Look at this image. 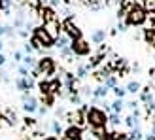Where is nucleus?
I'll return each mask as SVG.
<instances>
[{"label": "nucleus", "mask_w": 155, "mask_h": 140, "mask_svg": "<svg viewBox=\"0 0 155 140\" xmlns=\"http://www.w3.org/2000/svg\"><path fill=\"white\" fill-rule=\"evenodd\" d=\"M85 121H87V125L95 131H100V129H106L108 125V115L102 108L98 106H91L87 108V112H85Z\"/></svg>", "instance_id": "f257e3e1"}, {"label": "nucleus", "mask_w": 155, "mask_h": 140, "mask_svg": "<svg viewBox=\"0 0 155 140\" xmlns=\"http://www.w3.org/2000/svg\"><path fill=\"white\" fill-rule=\"evenodd\" d=\"M146 19H148V12L140 4H130L125 10V21L129 27H140L146 23Z\"/></svg>", "instance_id": "f03ea898"}, {"label": "nucleus", "mask_w": 155, "mask_h": 140, "mask_svg": "<svg viewBox=\"0 0 155 140\" xmlns=\"http://www.w3.org/2000/svg\"><path fill=\"white\" fill-rule=\"evenodd\" d=\"M55 61H53V57H42V59H38L36 61V70H38V74L44 76V78H51L53 74H55Z\"/></svg>", "instance_id": "7ed1b4c3"}, {"label": "nucleus", "mask_w": 155, "mask_h": 140, "mask_svg": "<svg viewBox=\"0 0 155 140\" xmlns=\"http://www.w3.org/2000/svg\"><path fill=\"white\" fill-rule=\"evenodd\" d=\"M70 51L76 57H87L91 53V44L85 38H78V40L70 42Z\"/></svg>", "instance_id": "20e7f679"}, {"label": "nucleus", "mask_w": 155, "mask_h": 140, "mask_svg": "<svg viewBox=\"0 0 155 140\" xmlns=\"http://www.w3.org/2000/svg\"><path fill=\"white\" fill-rule=\"evenodd\" d=\"M32 38H36V40L40 42L42 48H51V45H55V40H53V38H51L48 32H45V28H44V27H36Z\"/></svg>", "instance_id": "39448f33"}, {"label": "nucleus", "mask_w": 155, "mask_h": 140, "mask_svg": "<svg viewBox=\"0 0 155 140\" xmlns=\"http://www.w3.org/2000/svg\"><path fill=\"white\" fill-rule=\"evenodd\" d=\"M42 27L45 28V32H48L53 40H57V38L63 34V32H61V28H63V23H61V21H49V23H44Z\"/></svg>", "instance_id": "423d86ee"}, {"label": "nucleus", "mask_w": 155, "mask_h": 140, "mask_svg": "<svg viewBox=\"0 0 155 140\" xmlns=\"http://www.w3.org/2000/svg\"><path fill=\"white\" fill-rule=\"evenodd\" d=\"M63 28L66 30V36L70 38V40L74 42V40H78V38H81V30L78 28L74 23H72V19H66L64 23H63Z\"/></svg>", "instance_id": "0eeeda50"}, {"label": "nucleus", "mask_w": 155, "mask_h": 140, "mask_svg": "<svg viewBox=\"0 0 155 140\" xmlns=\"http://www.w3.org/2000/svg\"><path fill=\"white\" fill-rule=\"evenodd\" d=\"M64 138L66 140H81L83 138V131L80 125H70L64 131Z\"/></svg>", "instance_id": "6e6552de"}, {"label": "nucleus", "mask_w": 155, "mask_h": 140, "mask_svg": "<svg viewBox=\"0 0 155 140\" xmlns=\"http://www.w3.org/2000/svg\"><path fill=\"white\" fill-rule=\"evenodd\" d=\"M23 110H25L27 114H32V112H36L38 110V100L30 95L27 100H23Z\"/></svg>", "instance_id": "1a4fd4ad"}, {"label": "nucleus", "mask_w": 155, "mask_h": 140, "mask_svg": "<svg viewBox=\"0 0 155 140\" xmlns=\"http://www.w3.org/2000/svg\"><path fill=\"white\" fill-rule=\"evenodd\" d=\"M25 17H27V12H25V8H21V10L15 13L13 28H23V27H25Z\"/></svg>", "instance_id": "9d476101"}, {"label": "nucleus", "mask_w": 155, "mask_h": 140, "mask_svg": "<svg viewBox=\"0 0 155 140\" xmlns=\"http://www.w3.org/2000/svg\"><path fill=\"white\" fill-rule=\"evenodd\" d=\"M70 38H68L66 34H61L57 40H55V45H59V49H66V48H70Z\"/></svg>", "instance_id": "9b49d317"}, {"label": "nucleus", "mask_w": 155, "mask_h": 140, "mask_svg": "<svg viewBox=\"0 0 155 140\" xmlns=\"http://www.w3.org/2000/svg\"><path fill=\"white\" fill-rule=\"evenodd\" d=\"M104 38H106V30L104 28H98V30H95V32L91 34V40L95 42V44H102Z\"/></svg>", "instance_id": "f8f14e48"}, {"label": "nucleus", "mask_w": 155, "mask_h": 140, "mask_svg": "<svg viewBox=\"0 0 155 140\" xmlns=\"http://www.w3.org/2000/svg\"><path fill=\"white\" fill-rule=\"evenodd\" d=\"M15 85H17V89H19L21 93H27V91H28L27 78H17V80H15Z\"/></svg>", "instance_id": "ddd939ff"}, {"label": "nucleus", "mask_w": 155, "mask_h": 140, "mask_svg": "<svg viewBox=\"0 0 155 140\" xmlns=\"http://www.w3.org/2000/svg\"><path fill=\"white\" fill-rule=\"evenodd\" d=\"M106 95H108V87H106V85H100V87L95 89V97H97V98H102V97H106Z\"/></svg>", "instance_id": "4468645a"}, {"label": "nucleus", "mask_w": 155, "mask_h": 140, "mask_svg": "<svg viewBox=\"0 0 155 140\" xmlns=\"http://www.w3.org/2000/svg\"><path fill=\"white\" fill-rule=\"evenodd\" d=\"M49 129H51L55 135H61V133H63V129H61V123H59V121H51V123H49Z\"/></svg>", "instance_id": "2eb2a0df"}, {"label": "nucleus", "mask_w": 155, "mask_h": 140, "mask_svg": "<svg viewBox=\"0 0 155 140\" xmlns=\"http://www.w3.org/2000/svg\"><path fill=\"white\" fill-rule=\"evenodd\" d=\"M127 91L129 93H138V91H140V83H138V82H130L127 85Z\"/></svg>", "instance_id": "dca6fc26"}, {"label": "nucleus", "mask_w": 155, "mask_h": 140, "mask_svg": "<svg viewBox=\"0 0 155 140\" xmlns=\"http://www.w3.org/2000/svg\"><path fill=\"white\" fill-rule=\"evenodd\" d=\"M112 110H114V114H119V112L123 110V100H121V98H117V100L112 104Z\"/></svg>", "instance_id": "f3484780"}, {"label": "nucleus", "mask_w": 155, "mask_h": 140, "mask_svg": "<svg viewBox=\"0 0 155 140\" xmlns=\"http://www.w3.org/2000/svg\"><path fill=\"white\" fill-rule=\"evenodd\" d=\"M23 61H25V66H30V68H36V61L32 55H27V57H23Z\"/></svg>", "instance_id": "a211bd4d"}, {"label": "nucleus", "mask_w": 155, "mask_h": 140, "mask_svg": "<svg viewBox=\"0 0 155 140\" xmlns=\"http://www.w3.org/2000/svg\"><path fill=\"white\" fill-rule=\"evenodd\" d=\"M17 72H19V78H28V76H30L27 66H19V68H17Z\"/></svg>", "instance_id": "6ab92c4d"}, {"label": "nucleus", "mask_w": 155, "mask_h": 140, "mask_svg": "<svg viewBox=\"0 0 155 140\" xmlns=\"http://www.w3.org/2000/svg\"><path fill=\"white\" fill-rule=\"evenodd\" d=\"M4 34H8V36H13V34H15V28H13L12 25H4Z\"/></svg>", "instance_id": "aec40b11"}, {"label": "nucleus", "mask_w": 155, "mask_h": 140, "mask_svg": "<svg viewBox=\"0 0 155 140\" xmlns=\"http://www.w3.org/2000/svg\"><path fill=\"white\" fill-rule=\"evenodd\" d=\"M108 121H112L114 125H119V123H121V119H119V115H117V114H112L110 118H108Z\"/></svg>", "instance_id": "412c9836"}, {"label": "nucleus", "mask_w": 155, "mask_h": 140, "mask_svg": "<svg viewBox=\"0 0 155 140\" xmlns=\"http://www.w3.org/2000/svg\"><path fill=\"white\" fill-rule=\"evenodd\" d=\"M87 66H80V68H78V78H85V76H87Z\"/></svg>", "instance_id": "4be33fe9"}, {"label": "nucleus", "mask_w": 155, "mask_h": 140, "mask_svg": "<svg viewBox=\"0 0 155 140\" xmlns=\"http://www.w3.org/2000/svg\"><path fill=\"white\" fill-rule=\"evenodd\" d=\"M114 93H115V97H117V98H121L123 95H125V89H121V87H115V89H114Z\"/></svg>", "instance_id": "5701e85b"}, {"label": "nucleus", "mask_w": 155, "mask_h": 140, "mask_svg": "<svg viewBox=\"0 0 155 140\" xmlns=\"http://www.w3.org/2000/svg\"><path fill=\"white\" fill-rule=\"evenodd\" d=\"M70 102L72 104H80V95H70Z\"/></svg>", "instance_id": "b1692460"}, {"label": "nucleus", "mask_w": 155, "mask_h": 140, "mask_svg": "<svg viewBox=\"0 0 155 140\" xmlns=\"http://www.w3.org/2000/svg\"><path fill=\"white\" fill-rule=\"evenodd\" d=\"M13 57H15V61H23V53L21 51H13Z\"/></svg>", "instance_id": "393cba45"}, {"label": "nucleus", "mask_w": 155, "mask_h": 140, "mask_svg": "<svg viewBox=\"0 0 155 140\" xmlns=\"http://www.w3.org/2000/svg\"><path fill=\"white\" fill-rule=\"evenodd\" d=\"M25 51H27L28 55H30V53H32L34 49H32V45H30V44H25Z\"/></svg>", "instance_id": "a878e982"}, {"label": "nucleus", "mask_w": 155, "mask_h": 140, "mask_svg": "<svg viewBox=\"0 0 155 140\" xmlns=\"http://www.w3.org/2000/svg\"><path fill=\"white\" fill-rule=\"evenodd\" d=\"M17 2L21 4V8H27V6H28V2H30V0H17Z\"/></svg>", "instance_id": "bb28decb"}, {"label": "nucleus", "mask_w": 155, "mask_h": 140, "mask_svg": "<svg viewBox=\"0 0 155 140\" xmlns=\"http://www.w3.org/2000/svg\"><path fill=\"white\" fill-rule=\"evenodd\" d=\"M6 63V55H4V53H0V66H2Z\"/></svg>", "instance_id": "cd10ccee"}, {"label": "nucleus", "mask_w": 155, "mask_h": 140, "mask_svg": "<svg viewBox=\"0 0 155 140\" xmlns=\"http://www.w3.org/2000/svg\"><path fill=\"white\" fill-rule=\"evenodd\" d=\"M6 10V2H4V0H0V12H4Z\"/></svg>", "instance_id": "c85d7f7f"}, {"label": "nucleus", "mask_w": 155, "mask_h": 140, "mask_svg": "<svg viewBox=\"0 0 155 140\" xmlns=\"http://www.w3.org/2000/svg\"><path fill=\"white\" fill-rule=\"evenodd\" d=\"M42 140H59V138H55V136H44Z\"/></svg>", "instance_id": "c756f323"}, {"label": "nucleus", "mask_w": 155, "mask_h": 140, "mask_svg": "<svg viewBox=\"0 0 155 140\" xmlns=\"http://www.w3.org/2000/svg\"><path fill=\"white\" fill-rule=\"evenodd\" d=\"M2 49H4V42L0 40V53H2Z\"/></svg>", "instance_id": "7c9ffc66"}, {"label": "nucleus", "mask_w": 155, "mask_h": 140, "mask_svg": "<svg viewBox=\"0 0 155 140\" xmlns=\"http://www.w3.org/2000/svg\"><path fill=\"white\" fill-rule=\"evenodd\" d=\"M0 36H4V27L0 25Z\"/></svg>", "instance_id": "2f4dec72"}, {"label": "nucleus", "mask_w": 155, "mask_h": 140, "mask_svg": "<svg viewBox=\"0 0 155 140\" xmlns=\"http://www.w3.org/2000/svg\"><path fill=\"white\" fill-rule=\"evenodd\" d=\"M146 140H155V136H148V138H146Z\"/></svg>", "instance_id": "473e14b6"}]
</instances>
